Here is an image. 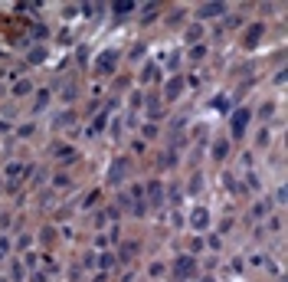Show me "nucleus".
Listing matches in <instances>:
<instances>
[{
    "mask_svg": "<svg viewBox=\"0 0 288 282\" xmlns=\"http://www.w3.org/2000/svg\"><path fill=\"white\" fill-rule=\"evenodd\" d=\"M249 118H252V112H249V109H239V112L233 115V135H236V138H243V135H246Z\"/></svg>",
    "mask_w": 288,
    "mask_h": 282,
    "instance_id": "1",
    "label": "nucleus"
},
{
    "mask_svg": "<svg viewBox=\"0 0 288 282\" xmlns=\"http://www.w3.org/2000/svg\"><path fill=\"white\" fill-rule=\"evenodd\" d=\"M174 272H177V276H193V272H197V259H193V256H177Z\"/></svg>",
    "mask_w": 288,
    "mask_h": 282,
    "instance_id": "2",
    "label": "nucleus"
},
{
    "mask_svg": "<svg viewBox=\"0 0 288 282\" xmlns=\"http://www.w3.org/2000/svg\"><path fill=\"white\" fill-rule=\"evenodd\" d=\"M147 197H151V207L161 210V207H164V184H161V181H151V184H147Z\"/></svg>",
    "mask_w": 288,
    "mask_h": 282,
    "instance_id": "3",
    "label": "nucleus"
},
{
    "mask_svg": "<svg viewBox=\"0 0 288 282\" xmlns=\"http://www.w3.org/2000/svg\"><path fill=\"white\" fill-rule=\"evenodd\" d=\"M115 66H118V53L115 49H105L99 59V72H115Z\"/></svg>",
    "mask_w": 288,
    "mask_h": 282,
    "instance_id": "4",
    "label": "nucleus"
},
{
    "mask_svg": "<svg viewBox=\"0 0 288 282\" xmlns=\"http://www.w3.org/2000/svg\"><path fill=\"white\" fill-rule=\"evenodd\" d=\"M190 227H193V230H206V227H210V210L197 207V210H193V217H190Z\"/></svg>",
    "mask_w": 288,
    "mask_h": 282,
    "instance_id": "5",
    "label": "nucleus"
},
{
    "mask_svg": "<svg viewBox=\"0 0 288 282\" xmlns=\"http://www.w3.org/2000/svg\"><path fill=\"white\" fill-rule=\"evenodd\" d=\"M210 154H213V161H226V158H229V141L216 138L213 141V148H210Z\"/></svg>",
    "mask_w": 288,
    "mask_h": 282,
    "instance_id": "6",
    "label": "nucleus"
},
{
    "mask_svg": "<svg viewBox=\"0 0 288 282\" xmlns=\"http://www.w3.org/2000/svg\"><path fill=\"white\" fill-rule=\"evenodd\" d=\"M184 86H187V79H180V76H174V79H170V82H167V92H164V95H167V102H174V98H177L180 92H184Z\"/></svg>",
    "mask_w": 288,
    "mask_h": 282,
    "instance_id": "7",
    "label": "nucleus"
},
{
    "mask_svg": "<svg viewBox=\"0 0 288 282\" xmlns=\"http://www.w3.org/2000/svg\"><path fill=\"white\" fill-rule=\"evenodd\" d=\"M53 154H56V158H62V164H72V161L79 158V154H76V148H69V144H56V148H53Z\"/></svg>",
    "mask_w": 288,
    "mask_h": 282,
    "instance_id": "8",
    "label": "nucleus"
},
{
    "mask_svg": "<svg viewBox=\"0 0 288 282\" xmlns=\"http://www.w3.org/2000/svg\"><path fill=\"white\" fill-rule=\"evenodd\" d=\"M124 171H128V161H124V158H118V161H115V167L108 171V184H118V181L124 177Z\"/></svg>",
    "mask_w": 288,
    "mask_h": 282,
    "instance_id": "9",
    "label": "nucleus"
},
{
    "mask_svg": "<svg viewBox=\"0 0 288 282\" xmlns=\"http://www.w3.org/2000/svg\"><path fill=\"white\" fill-rule=\"evenodd\" d=\"M200 17H203V20H210V17H223V13H226V7H223V3H206V7H200Z\"/></svg>",
    "mask_w": 288,
    "mask_h": 282,
    "instance_id": "10",
    "label": "nucleus"
},
{
    "mask_svg": "<svg viewBox=\"0 0 288 282\" xmlns=\"http://www.w3.org/2000/svg\"><path fill=\"white\" fill-rule=\"evenodd\" d=\"M184 40H187V43H197V40H203V23H190L187 30H184Z\"/></svg>",
    "mask_w": 288,
    "mask_h": 282,
    "instance_id": "11",
    "label": "nucleus"
},
{
    "mask_svg": "<svg viewBox=\"0 0 288 282\" xmlns=\"http://www.w3.org/2000/svg\"><path fill=\"white\" fill-rule=\"evenodd\" d=\"M262 30H266L262 23H252V26H249V33H246V40H243V43H246V46H255V43H259V36H262Z\"/></svg>",
    "mask_w": 288,
    "mask_h": 282,
    "instance_id": "12",
    "label": "nucleus"
},
{
    "mask_svg": "<svg viewBox=\"0 0 288 282\" xmlns=\"http://www.w3.org/2000/svg\"><path fill=\"white\" fill-rule=\"evenodd\" d=\"M157 76H161V66H157V63H147L141 69V82H154Z\"/></svg>",
    "mask_w": 288,
    "mask_h": 282,
    "instance_id": "13",
    "label": "nucleus"
},
{
    "mask_svg": "<svg viewBox=\"0 0 288 282\" xmlns=\"http://www.w3.org/2000/svg\"><path fill=\"white\" fill-rule=\"evenodd\" d=\"M46 105H49V89H40L33 98V112H46Z\"/></svg>",
    "mask_w": 288,
    "mask_h": 282,
    "instance_id": "14",
    "label": "nucleus"
},
{
    "mask_svg": "<svg viewBox=\"0 0 288 282\" xmlns=\"http://www.w3.org/2000/svg\"><path fill=\"white\" fill-rule=\"evenodd\" d=\"M134 253H138V243H124V246H122V253H118L115 259H118V262H128V259L134 256Z\"/></svg>",
    "mask_w": 288,
    "mask_h": 282,
    "instance_id": "15",
    "label": "nucleus"
},
{
    "mask_svg": "<svg viewBox=\"0 0 288 282\" xmlns=\"http://www.w3.org/2000/svg\"><path fill=\"white\" fill-rule=\"evenodd\" d=\"M69 184H72V181H69V174H62V171L53 174V187H56V190H69Z\"/></svg>",
    "mask_w": 288,
    "mask_h": 282,
    "instance_id": "16",
    "label": "nucleus"
},
{
    "mask_svg": "<svg viewBox=\"0 0 288 282\" xmlns=\"http://www.w3.org/2000/svg\"><path fill=\"white\" fill-rule=\"evenodd\" d=\"M30 92H33V82H30V79H20V82L13 86V95H30Z\"/></svg>",
    "mask_w": 288,
    "mask_h": 282,
    "instance_id": "17",
    "label": "nucleus"
},
{
    "mask_svg": "<svg viewBox=\"0 0 288 282\" xmlns=\"http://www.w3.org/2000/svg\"><path fill=\"white\" fill-rule=\"evenodd\" d=\"M40 243H43V246H53V243H56V230H53V227H43V233H40Z\"/></svg>",
    "mask_w": 288,
    "mask_h": 282,
    "instance_id": "18",
    "label": "nucleus"
},
{
    "mask_svg": "<svg viewBox=\"0 0 288 282\" xmlns=\"http://www.w3.org/2000/svg\"><path fill=\"white\" fill-rule=\"evenodd\" d=\"M255 144H259V148H268V144H272V131H268V128H259V138H255Z\"/></svg>",
    "mask_w": 288,
    "mask_h": 282,
    "instance_id": "19",
    "label": "nucleus"
},
{
    "mask_svg": "<svg viewBox=\"0 0 288 282\" xmlns=\"http://www.w3.org/2000/svg\"><path fill=\"white\" fill-rule=\"evenodd\" d=\"M99 262H102V269H115V266H118V259H115V253H105V256H99Z\"/></svg>",
    "mask_w": 288,
    "mask_h": 282,
    "instance_id": "20",
    "label": "nucleus"
},
{
    "mask_svg": "<svg viewBox=\"0 0 288 282\" xmlns=\"http://www.w3.org/2000/svg\"><path fill=\"white\" fill-rule=\"evenodd\" d=\"M272 115H275V105H272V102H262V105H259V118L266 121V118H272Z\"/></svg>",
    "mask_w": 288,
    "mask_h": 282,
    "instance_id": "21",
    "label": "nucleus"
},
{
    "mask_svg": "<svg viewBox=\"0 0 288 282\" xmlns=\"http://www.w3.org/2000/svg\"><path fill=\"white\" fill-rule=\"evenodd\" d=\"M187 56L193 59V63H200V59L206 56V46H200V43H197V46H190V53H187Z\"/></svg>",
    "mask_w": 288,
    "mask_h": 282,
    "instance_id": "22",
    "label": "nucleus"
},
{
    "mask_svg": "<svg viewBox=\"0 0 288 282\" xmlns=\"http://www.w3.org/2000/svg\"><path fill=\"white\" fill-rule=\"evenodd\" d=\"M200 184H203V174H193V177H190V194H200V190H203V187H200Z\"/></svg>",
    "mask_w": 288,
    "mask_h": 282,
    "instance_id": "23",
    "label": "nucleus"
},
{
    "mask_svg": "<svg viewBox=\"0 0 288 282\" xmlns=\"http://www.w3.org/2000/svg\"><path fill=\"white\" fill-rule=\"evenodd\" d=\"M141 131H144V138H147V141H154V138H157V131H161V128H157L154 121H147V125H144Z\"/></svg>",
    "mask_w": 288,
    "mask_h": 282,
    "instance_id": "24",
    "label": "nucleus"
},
{
    "mask_svg": "<svg viewBox=\"0 0 288 282\" xmlns=\"http://www.w3.org/2000/svg\"><path fill=\"white\" fill-rule=\"evenodd\" d=\"M266 213H268V200H259L252 207V217H266Z\"/></svg>",
    "mask_w": 288,
    "mask_h": 282,
    "instance_id": "25",
    "label": "nucleus"
},
{
    "mask_svg": "<svg viewBox=\"0 0 288 282\" xmlns=\"http://www.w3.org/2000/svg\"><path fill=\"white\" fill-rule=\"evenodd\" d=\"M23 276H26V269H23V262H13V269H10V279H17V282H20Z\"/></svg>",
    "mask_w": 288,
    "mask_h": 282,
    "instance_id": "26",
    "label": "nucleus"
},
{
    "mask_svg": "<svg viewBox=\"0 0 288 282\" xmlns=\"http://www.w3.org/2000/svg\"><path fill=\"white\" fill-rule=\"evenodd\" d=\"M203 246H206V243H203V236H193V239H190V253H200Z\"/></svg>",
    "mask_w": 288,
    "mask_h": 282,
    "instance_id": "27",
    "label": "nucleus"
},
{
    "mask_svg": "<svg viewBox=\"0 0 288 282\" xmlns=\"http://www.w3.org/2000/svg\"><path fill=\"white\" fill-rule=\"evenodd\" d=\"M134 3H128V0H122V3H115V13H131Z\"/></svg>",
    "mask_w": 288,
    "mask_h": 282,
    "instance_id": "28",
    "label": "nucleus"
},
{
    "mask_svg": "<svg viewBox=\"0 0 288 282\" xmlns=\"http://www.w3.org/2000/svg\"><path fill=\"white\" fill-rule=\"evenodd\" d=\"M10 250H13V246H10V239H7V236H0V259H3V256H7Z\"/></svg>",
    "mask_w": 288,
    "mask_h": 282,
    "instance_id": "29",
    "label": "nucleus"
},
{
    "mask_svg": "<svg viewBox=\"0 0 288 282\" xmlns=\"http://www.w3.org/2000/svg\"><path fill=\"white\" fill-rule=\"evenodd\" d=\"M26 246H30V233H20L17 236V250H26Z\"/></svg>",
    "mask_w": 288,
    "mask_h": 282,
    "instance_id": "30",
    "label": "nucleus"
},
{
    "mask_svg": "<svg viewBox=\"0 0 288 282\" xmlns=\"http://www.w3.org/2000/svg\"><path fill=\"white\" fill-rule=\"evenodd\" d=\"M43 53H46L43 46H33V49H30V59H33V63H40V59H43Z\"/></svg>",
    "mask_w": 288,
    "mask_h": 282,
    "instance_id": "31",
    "label": "nucleus"
},
{
    "mask_svg": "<svg viewBox=\"0 0 288 282\" xmlns=\"http://www.w3.org/2000/svg\"><path fill=\"white\" fill-rule=\"evenodd\" d=\"M33 125H20V128H17V135H20V138H30V135H33Z\"/></svg>",
    "mask_w": 288,
    "mask_h": 282,
    "instance_id": "32",
    "label": "nucleus"
},
{
    "mask_svg": "<svg viewBox=\"0 0 288 282\" xmlns=\"http://www.w3.org/2000/svg\"><path fill=\"white\" fill-rule=\"evenodd\" d=\"M128 102H131V109H138V105L144 102V95H141V92H131V98H128Z\"/></svg>",
    "mask_w": 288,
    "mask_h": 282,
    "instance_id": "33",
    "label": "nucleus"
},
{
    "mask_svg": "<svg viewBox=\"0 0 288 282\" xmlns=\"http://www.w3.org/2000/svg\"><path fill=\"white\" fill-rule=\"evenodd\" d=\"M0 190H3V181H0Z\"/></svg>",
    "mask_w": 288,
    "mask_h": 282,
    "instance_id": "34",
    "label": "nucleus"
},
{
    "mask_svg": "<svg viewBox=\"0 0 288 282\" xmlns=\"http://www.w3.org/2000/svg\"><path fill=\"white\" fill-rule=\"evenodd\" d=\"M0 282H10V279H0Z\"/></svg>",
    "mask_w": 288,
    "mask_h": 282,
    "instance_id": "35",
    "label": "nucleus"
},
{
    "mask_svg": "<svg viewBox=\"0 0 288 282\" xmlns=\"http://www.w3.org/2000/svg\"><path fill=\"white\" fill-rule=\"evenodd\" d=\"M0 59H3V56H0Z\"/></svg>",
    "mask_w": 288,
    "mask_h": 282,
    "instance_id": "36",
    "label": "nucleus"
}]
</instances>
